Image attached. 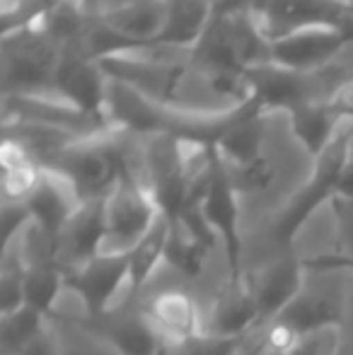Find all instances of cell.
<instances>
[{
	"label": "cell",
	"mask_w": 353,
	"mask_h": 355,
	"mask_svg": "<svg viewBox=\"0 0 353 355\" xmlns=\"http://www.w3.org/2000/svg\"><path fill=\"white\" fill-rule=\"evenodd\" d=\"M167 237H170V223L165 218H157V223L153 225V230L136 244L133 249H128V285L133 293L143 290L148 281L153 278L155 268L160 266V261H165V249H167Z\"/></svg>",
	"instance_id": "e0dca14e"
},
{
	"label": "cell",
	"mask_w": 353,
	"mask_h": 355,
	"mask_svg": "<svg viewBox=\"0 0 353 355\" xmlns=\"http://www.w3.org/2000/svg\"><path fill=\"white\" fill-rule=\"evenodd\" d=\"M351 116L349 104L344 102V97L334 99V102H310L298 107L295 112L288 114L291 121V131L298 138V143L305 148V153L312 159L320 157L327 150V145L336 138V133L341 131Z\"/></svg>",
	"instance_id": "5bb4252c"
},
{
	"label": "cell",
	"mask_w": 353,
	"mask_h": 355,
	"mask_svg": "<svg viewBox=\"0 0 353 355\" xmlns=\"http://www.w3.org/2000/svg\"><path fill=\"white\" fill-rule=\"evenodd\" d=\"M42 169L61 177L80 203L104 201L119 184L133 177L126 153L112 133L68 143Z\"/></svg>",
	"instance_id": "6da1fadb"
},
{
	"label": "cell",
	"mask_w": 353,
	"mask_h": 355,
	"mask_svg": "<svg viewBox=\"0 0 353 355\" xmlns=\"http://www.w3.org/2000/svg\"><path fill=\"white\" fill-rule=\"evenodd\" d=\"M46 329V317L29 307H19L17 312L0 314V351L3 355H19L32 338Z\"/></svg>",
	"instance_id": "ffe728a7"
},
{
	"label": "cell",
	"mask_w": 353,
	"mask_h": 355,
	"mask_svg": "<svg viewBox=\"0 0 353 355\" xmlns=\"http://www.w3.org/2000/svg\"><path fill=\"white\" fill-rule=\"evenodd\" d=\"M240 191L232 184L223 159L218 157L216 148H208V157L203 169L198 172L191 189V198L196 201L198 211L218 242L223 244V252L227 259V278L242 281V237H240V206H237Z\"/></svg>",
	"instance_id": "3957f363"
},
{
	"label": "cell",
	"mask_w": 353,
	"mask_h": 355,
	"mask_svg": "<svg viewBox=\"0 0 353 355\" xmlns=\"http://www.w3.org/2000/svg\"><path fill=\"white\" fill-rule=\"evenodd\" d=\"M85 334L102 341L117 355H165L167 343L148 322L143 307L107 312L97 319H87Z\"/></svg>",
	"instance_id": "ba28073f"
},
{
	"label": "cell",
	"mask_w": 353,
	"mask_h": 355,
	"mask_svg": "<svg viewBox=\"0 0 353 355\" xmlns=\"http://www.w3.org/2000/svg\"><path fill=\"white\" fill-rule=\"evenodd\" d=\"M24 208L32 218V227L51 239L58 252V237L80 208V201H78L76 191L61 177L51 172H42L39 184L24 201Z\"/></svg>",
	"instance_id": "30bf717a"
},
{
	"label": "cell",
	"mask_w": 353,
	"mask_h": 355,
	"mask_svg": "<svg viewBox=\"0 0 353 355\" xmlns=\"http://www.w3.org/2000/svg\"><path fill=\"white\" fill-rule=\"evenodd\" d=\"M107 215V244H114V252L133 249L160 218L157 203L146 184L136 177L121 182L104 201Z\"/></svg>",
	"instance_id": "277c9868"
},
{
	"label": "cell",
	"mask_w": 353,
	"mask_h": 355,
	"mask_svg": "<svg viewBox=\"0 0 353 355\" xmlns=\"http://www.w3.org/2000/svg\"><path fill=\"white\" fill-rule=\"evenodd\" d=\"M252 290L259 309V324H271L307 285L305 261L298 257H281L252 278Z\"/></svg>",
	"instance_id": "9c48e42d"
},
{
	"label": "cell",
	"mask_w": 353,
	"mask_h": 355,
	"mask_svg": "<svg viewBox=\"0 0 353 355\" xmlns=\"http://www.w3.org/2000/svg\"><path fill=\"white\" fill-rule=\"evenodd\" d=\"M341 338L353 346V319H346V327L341 329Z\"/></svg>",
	"instance_id": "4316f807"
},
{
	"label": "cell",
	"mask_w": 353,
	"mask_h": 355,
	"mask_svg": "<svg viewBox=\"0 0 353 355\" xmlns=\"http://www.w3.org/2000/svg\"><path fill=\"white\" fill-rule=\"evenodd\" d=\"M247 338H227L216 334H198L182 346H167L165 355H240Z\"/></svg>",
	"instance_id": "44dd1931"
},
{
	"label": "cell",
	"mask_w": 353,
	"mask_h": 355,
	"mask_svg": "<svg viewBox=\"0 0 353 355\" xmlns=\"http://www.w3.org/2000/svg\"><path fill=\"white\" fill-rule=\"evenodd\" d=\"M336 220V232H339V252L332 257H315L307 259V273H327V271H344L353 273V201L336 196L329 203Z\"/></svg>",
	"instance_id": "ac0fdd59"
},
{
	"label": "cell",
	"mask_w": 353,
	"mask_h": 355,
	"mask_svg": "<svg viewBox=\"0 0 353 355\" xmlns=\"http://www.w3.org/2000/svg\"><path fill=\"white\" fill-rule=\"evenodd\" d=\"M336 355H353V346L341 338V334H339V348H336Z\"/></svg>",
	"instance_id": "83f0119b"
},
{
	"label": "cell",
	"mask_w": 353,
	"mask_h": 355,
	"mask_svg": "<svg viewBox=\"0 0 353 355\" xmlns=\"http://www.w3.org/2000/svg\"><path fill=\"white\" fill-rule=\"evenodd\" d=\"M346 319H349L346 295L325 285L315 288L307 283L305 290L271 324H281L298 338H307L327 331H341L346 327Z\"/></svg>",
	"instance_id": "52a82bcc"
},
{
	"label": "cell",
	"mask_w": 353,
	"mask_h": 355,
	"mask_svg": "<svg viewBox=\"0 0 353 355\" xmlns=\"http://www.w3.org/2000/svg\"><path fill=\"white\" fill-rule=\"evenodd\" d=\"M143 312L167 346H182L206 331L201 327L196 302L187 290H162L143 307Z\"/></svg>",
	"instance_id": "4fadbf2b"
},
{
	"label": "cell",
	"mask_w": 353,
	"mask_h": 355,
	"mask_svg": "<svg viewBox=\"0 0 353 355\" xmlns=\"http://www.w3.org/2000/svg\"><path fill=\"white\" fill-rule=\"evenodd\" d=\"M63 355H117V353L87 334V341L83 343H63Z\"/></svg>",
	"instance_id": "cb8c5ba5"
},
{
	"label": "cell",
	"mask_w": 353,
	"mask_h": 355,
	"mask_svg": "<svg viewBox=\"0 0 353 355\" xmlns=\"http://www.w3.org/2000/svg\"><path fill=\"white\" fill-rule=\"evenodd\" d=\"M336 196L353 201V141H351V150H349V159H346V167H344V172H341L339 191H336Z\"/></svg>",
	"instance_id": "d4e9b609"
},
{
	"label": "cell",
	"mask_w": 353,
	"mask_h": 355,
	"mask_svg": "<svg viewBox=\"0 0 353 355\" xmlns=\"http://www.w3.org/2000/svg\"><path fill=\"white\" fill-rule=\"evenodd\" d=\"M19 355H63V341L56 331H51V329L46 327L37 338H32V341L24 346V351Z\"/></svg>",
	"instance_id": "603a6c76"
},
{
	"label": "cell",
	"mask_w": 353,
	"mask_h": 355,
	"mask_svg": "<svg viewBox=\"0 0 353 355\" xmlns=\"http://www.w3.org/2000/svg\"><path fill=\"white\" fill-rule=\"evenodd\" d=\"M353 141V119L341 126L336 138L327 145V150L315 157V167H312V177L307 184L278 211L273 218L268 234L276 244L281 247H291L295 234L307 225V220L320 211L325 203H332L339 191V179L349 159V150Z\"/></svg>",
	"instance_id": "7a4b0ae2"
},
{
	"label": "cell",
	"mask_w": 353,
	"mask_h": 355,
	"mask_svg": "<svg viewBox=\"0 0 353 355\" xmlns=\"http://www.w3.org/2000/svg\"><path fill=\"white\" fill-rule=\"evenodd\" d=\"M353 46V37L336 27H305L271 42V63L298 73L332 66Z\"/></svg>",
	"instance_id": "5b68a950"
},
{
	"label": "cell",
	"mask_w": 353,
	"mask_h": 355,
	"mask_svg": "<svg viewBox=\"0 0 353 355\" xmlns=\"http://www.w3.org/2000/svg\"><path fill=\"white\" fill-rule=\"evenodd\" d=\"M257 327H259V309L252 283L247 278L242 281L227 278L211 304L206 331L227 338H247Z\"/></svg>",
	"instance_id": "7c38bea8"
},
{
	"label": "cell",
	"mask_w": 353,
	"mask_h": 355,
	"mask_svg": "<svg viewBox=\"0 0 353 355\" xmlns=\"http://www.w3.org/2000/svg\"><path fill=\"white\" fill-rule=\"evenodd\" d=\"M344 102L349 104V109H351V116H353V89H349V92L344 94Z\"/></svg>",
	"instance_id": "f1b7e54d"
},
{
	"label": "cell",
	"mask_w": 353,
	"mask_h": 355,
	"mask_svg": "<svg viewBox=\"0 0 353 355\" xmlns=\"http://www.w3.org/2000/svg\"><path fill=\"white\" fill-rule=\"evenodd\" d=\"M167 27L160 46L167 51H189L213 19V0H165Z\"/></svg>",
	"instance_id": "9a60e30c"
},
{
	"label": "cell",
	"mask_w": 353,
	"mask_h": 355,
	"mask_svg": "<svg viewBox=\"0 0 353 355\" xmlns=\"http://www.w3.org/2000/svg\"><path fill=\"white\" fill-rule=\"evenodd\" d=\"M107 201V198H104ZM104 201L80 203V208L58 237V263L63 271L87 263L107 244V215Z\"/></svg>",
	"instance_id": "8fae6325"
},
{
	"label": "cell",
	"mask_w": 353,
	"mask_h": 355,
	"mask_svg": "<svg viewBox=\"0 0 353 355\" xmlns=\"http://www.w3.org/2000/svg\"><path fill=\"white\" fill-rule=\"evenodd\" d=\"M123 283H128L126 252H102L83 266L66 271V290L78 295L87 319L112 312V302Z\"/></svg>",
	"instance_id": "8992f818"
},
{
	"label": "cell",
	"mask_w": 353,
	"mask_h": 355,
	"mask_svg": "<svg viewBox=\"0 0 353 355\" xmlns=\"http://www.w3.org/2000/svg\"><path fill=\"white\" fill-rule=\"evenodd\" d=\"M211 249L203 242H198L193 234H189L182 225H170V237H167L165 249V261L170 263L175 271H179L187 278L201 276L203 266Z\"/></svg>",
	"instance_id": "d6986e66"
},
{
	"label": "cell",
	"mask_w": 353,
	"mask_h": 355,
	"mask_svg": "<svg viewBox=\"0 0 353 355\" xmlns=\"http://www.w3.org/2000/svg\"><path fill=\"white\" fill-rule=\"evenodd\" d=\"M66 290V271L56 261H42L27 266L24 273V307L34 309L42 317H51L56 302Z\"/></svg>",
	"instance_id": "2e32d148"
},
{
	"label": "cell",
	"mask_w": 353,
	"mask_h": 355,
	"mask_svg": "<svg viewBox=\"0 0 353 355\" xmlns=\"http://www.w3.org/2000/svg\"><path fill=\"white\" fill-rule=\"evenodd\" d=\"M240 355H268V353H266L264 343H261V338H259V341L252 343V346H250V343H245V348L240 351Z\"/></svg>",
	"instance_id": "484cf974"
},
{
	"label": "cell",
	"mask_w": 353,
	"mask_h": 355,
	"mask_svg": "<svg viewBox=\"0 0 353 355\" xmlns=\"http://www.w3.org/2000/svg\"><path fill=\"white\" fill-rule=\"evenodd\" d=\"M339 334L341 331H327V334H317V336L300 338L295 346L288 348V351L281 355H336Z\"/></svg>",
	"instance_id": "7402d4cb"
}]
</instances>
